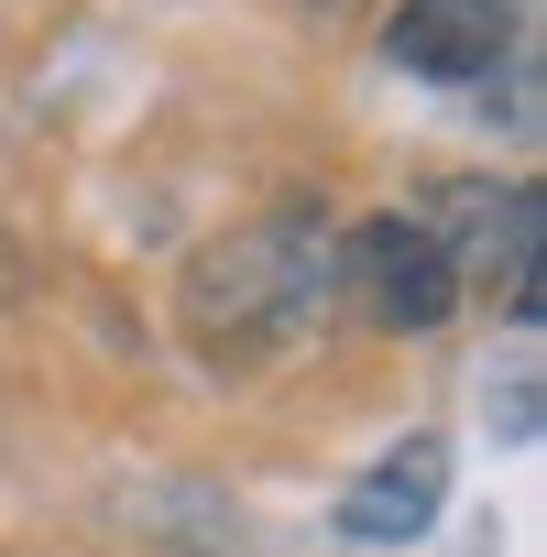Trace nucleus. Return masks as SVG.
<instances>
[{
	"mask_svg": "<svg viewBox=\"0 0 547 557\" xmlns=\"http://www.w3.org/2000/svg\"><path fill=\"white\" fill-rule=\"evenodd\" d=\"M329 208L285 197V208H263L219 240L186 251L175 273V339L208 361V372H263V361H285L318 339V318L340 307V273H329Z\"/></svg>",
	"mask_w": 547,
	"mask_h": 557,
	"instance_id": "nucleus-1",
	"label": "nucleus"
},
{
	"mask_svg": "<svg viewBox=\"0 0 547 557\" xmlns=\"http://www.w3.org/2000/svg\"><path fill=\"white\" fill-rule=\"evenodd\" d=\"M329 273H340V307H351L362 329L427 339V329H449V318H460V273H449L438 230H427V219H405V208L351 219V230L329 240Z\"/></svg>",
	"mask_w": 547,
	"mask_h": 557,
	"instance_id": "nucleus-2",
	"label": "nucleus"
},
{
	"mask_svg": "<svg viewBox=\"0 0 547 557\" xmlns=\"http://www.w3.org/2000/svg\"><path fill=\"white\" fill-rule=\"evenodd\" d=\"M536 186H438V251L460 273V296H503L514 318H536Z\"/></svg>",
	"mask_w": 547,
	"mask_h": 557,
	"instance_id": "nucleus-3",
	"label": "nucleus"
},
{
	"mask_svg": "<svg viewBox=\"0 0 547 557\" xmlns=\"http://www.w3.org/2000/svg\"><path fill=\"white\" fill-rule=\"evenodd\" d=\"M384 55L438 88H493V66H514V0H394Z\"/></svg>",
	"mask_w": 547,
	"mask_h": 557,
	"instance_id": "nucleus-4",
	"label": "nucleus"
},
{
	"mask_svg": "<svg viewBox=\"0 0 547 557\" xmlns=\"http://www.w3.org/2000/svg\"><path fill=\"white\" fill-rule=\"evenodd\" d=\"M438 503H449V437H394L351 492H340V546H416L427 524H438Z\"/></svg>",
	"mask_w": 547,
	"mask_h": 557,
	"instance_id": "nucleus-5",
	"label": "nucleus"
},
{
	"mask_svg": "<svg viewBox=\"0 0 547 557\" xmlns=\"http://www.w3.org/2000/svg\"><path fill=\"white\" fill-rule=\"evenodd\" d=\"M482 426L503 448H536V361H503V383H482Z\"/></svg>",
	"mask_w": 547,
	"mask_h": 557,
	"instance_id": "nucleus-6",
	"label": "nucleus"
},
{
	"mask_svg": "<svg viewBox=\"0 0 547 557\" xmlns=\"http://www.w3.org/2000/svg\"><path fill=\"white\" fill-rule=\"evenodd\" d=\"M318 12H362V0H318Z\"/></svg>",
	"mask_w": 547,
	"mask_h": 557,
	"instance_id": "nucleus-7",
	"label": "nucleus"
}]
</instances>
